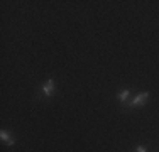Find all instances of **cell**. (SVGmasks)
Listing matches in <instances>:
<instances>
[{
	"mask_svg": "<svg viewBox=\"0 0 159 152\" xmlns=\"http://www.w3.org/2000/svg\"><path fill=\"white\" fill-rule=\"evenodd\" d=\"M147 100H149V93H147V91H142V93L135 95L132 100H129L125 103V106H129V108H139V106L146 105Z\"/></svg>",
	"mask_w": 159,
	"mask_h": 152,
	"instance_id": "6da1fadb",
	"label": "cell"
},
{
	"mask_svg": "<svg viewBox=\"0 0 159 152\" xmlns=\"http://www.w3.org/2000/svg\"><path fill=\"white\" fill-rule=\"evenodd\" d=\"M54 88H56V85H54V79H46V81L43 83V86H41V91H43V95L46 98H51L52 95H54Z\"/></svg>",
	"mask_w": 159,
	"mask_h": 152,
	"instance_id": "7a4b0ae2",
	"label": "cell"
},
{
	"mask_svg": "<svg viewBox=\"0 0 159 152\" xmlns=\"http://www.w3.org/2000/svg\"><path fill=\"white\" fill-rule=\"evenodd\" d=\"M0 139H2V142H3V144H7V145H14V144H16L14 137L10 135L7 130H2V132H0Z\"/></svg>",
	"mask_w": 159,
	"mask_h": 152,
	"instance_id": "3957f363",
	"label": "cell"
},
{
	"mask_svg": "<svg viewBox=\"0 0 159 152\" xmlns=\"http://www.w3.org/2000/svg\"><path fill=\"white\" fill-rule=\"evenodd\" d=\"M129 98H130V90L125 88V90H122V91L119 93V101H120V103L125 105L127 101H129Z\"/></svg>",
	"mask_w": 159,
	"mask_h": 152,
	"instance_id": "277c9868",
	"label": "cell"
},
{
	"mask_svg": "<svg viewBox=\"0 0 159 152\" xmlns=\"http://www.w3.org/2000/svg\"><path fill=\"white\" fill-rule=\"evenodd\" d=\"M135 152H147V147L146 145H137L135 147Z\"/></svg>",
	"mask_w": 159,
	"mask_h": 152,
	"instance_id": "5b68a950",
	"label": "cell"
}]
</instances>
